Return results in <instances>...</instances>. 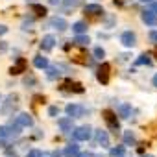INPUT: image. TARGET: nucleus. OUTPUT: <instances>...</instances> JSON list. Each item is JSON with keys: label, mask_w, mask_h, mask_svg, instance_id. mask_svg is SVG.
I'll return each instance as SVG.
<instances>
[{"label": "nucleus", "mask_w": 157, "mask_h": 157, "mask_svg": "<svg viewBox=\"0 0 157 157\" xmlns=\"http://www.w3.org/2000/svg\"><path fill=\"white\" fill-rule=\"evenodd\" d=\"M17 107H19V96L17 94H10L6 98V102H4V105H2V109H0V111H2L4 117H10Z\"/></svg>", "instance_id": "obj_1"}, {"label": "nucleus", "mask_w": 157, "mask_h": 157, "mask_svg": "<svg viewBox=\"0 0 157 157\" xmlns=\"http://www.w3.org/2000/svg\"><path fill=\"white\" fill-rule=\"evenodd\" d=\"M72 135H74L76 140H89L91 135H93V129H91L89 126H80V128H76V129H74Z\"/></svg>", "instance_id": "obj_2"}, {"label": "nucleus", "mask_w": 157, "mask_h": 157, "mask_svg": "<svg viewBox=\"0 0 157 157\" xmlns=\"http://www.w3.org/2000/svg\"><path fill=\"white\" fill-rule=\"evenodd\" d=\"M109 70H111L109 63H102V67H100L98 72H96V78H98V82H100L102 85H107V83H109Z\"/></svg>", "instance_id": "obj_3"}, {"label": "nucleus", "mask_w": 157, "mask_h": 157, "mask_svg": "<svg viewBox=\"0 0 157 157\" xmlns=\"http://www.w3.org/2000/svg\"><path fill=\"white\" fill-rule=\"evenodd\" d=\"M104 118H105V122H107V126H109V129L111 131H118L120 129V124H118V118H117V115L113 113V111H104Z\"/></svg>", "instance_id": "obj_4"}, {"label": "nucleus", "mask_w": 157, "mask_h": 157, "mask_svg": "<svg viewBox=\"0 0 157 157\" xmlns=\"http://www.w3.org/2000/svg\"><path fill=\"white\" fill-rule=\"evenodd\" d=\"M65 111H67V115H68L70 118H80V117H83V113H85V109H83L82 105H78V104H68Z\"/></svg>", "instance_id": "obj_5"}, {"label": "nucleus", "mask_w": 157, "mask_h": 157, "mask_svg": "<svg viewBox=\"0 0 157 157\" xmlns=\"http://www.w3.org/2000/svg\"><path fill=\"white\" fill-rule=\"evenodd\" d=\"M120 43H122L126 48H133V46H135V43H137L135 33H133V32H124V33L120 35Z\"/></svg>", "instance_id": "obj_6"}, {"label": "nucleus", "mask_w": 157, "mask_h": 157, "mask_svg": "<svg viewBox=\"0 0 157 157\" xmlns=\"http://www.w3.org/2000/svg\"><path fill=\"white\" fill-rule=\"evenodd\" d=\"M15 124L21 126V128H30V126H33V118H32L28 113H21V115L15 118Z\"/></svg>", "instance_id": "obj_7"}, {"label": "nucleus", "mask_w": 157, "mask_h": 157, "mask_svg": "<svg viewBox=\"0 0 157 157\" xmlns=\"http://www.w3.org/2000/svg\"><path fill=\"white\" fill-rule=\"evenodd\" d=\"M85 15H91V17L104 15V8H102L100 4H87V6H85Z\"/></svg>", "instance_id": "obj_8"}, {"label": "nucleus", "mask_w": 157, "mask_h": 157, "mask_svg": "<svg viewBox=\"0 0 157 157\" xmlns=\"http://www.w3.org/2000/svg\"><path fill=\"white\" fill-rule=\"evenodd\" d=\"M140 19L148 26H157V13H153V11H142Z\"/></svg>", "instance_id": "obj_9"}, {"label": "nucleus", "mask_w": 157, "mask_h": 157, "mask_svg": "<svg viewBox=\"0 0 157 157\" xmlns=\"http://www.w3.org/2000/svg\"><path fill=\"white\" fill-rule=\"evenodd\" d=\"M26 65H28V63H26V59H24V57H19V59H17V65H13V67L10 68V74H13V76H15V74L24 72V70H26Z\"/></svg>", "instance_id": "obj_10"}, {"label": "nucleus", "mask_w": 157, "mask_h": 157, "mask_svg": "<svg viewBox=\"0 0 157 157\" xmlns=\"http://www.w3.org/2000/svg\"><path fill=\"white\" fill-rule=\"evenodd\" d=\"M94 137H96V142H98L100 146H109V135H107V131L96 129V131H94Z\"/></svg>", "instance_id": "obj_11"}, {"label": "nucleus", "mask_w": 157, "mask_h": 157, "mask_svg": "<svg viewBox=\"0 0 157 157\" xmlns=\"http://www.w3.org/2000/svg\"><path fill=\"white\" fill-rule=\"evenodd\" d=\"M54 44H56V39H54V35H44V37H43V41H41V50H44V52H50V50L54 48Z\"/></svg>", "instance_id": "obj_12"}, {"label": "nucleus", "mask_w": 157, "mask_h": 157, "mask_svg": "<svg viewBox=\"0 0 157 157\" xmlns=\"http://www.w3.org/2000/svg\"><path fill=\"white\" fill-rule=\"evenodd\" d=\"M50 24L56 28V30H59V32H65L67 28H68V24H67V21L65 19H61V17H54L52 21H50Z\"/></svg>", "instance_id": "obj_13"}, {"label": "nucleus", "mask_w": 157, "mask_h": 157, "mask_svg": "<svg viewBox=\"0 0 157 157\" xmlns=\"http://www.w3.org/2000/svg\"><path fill=\"white\" fill-rule=\"evenodd\" d=\"M117 111H118V115H120L122 118H129V117H131V105H129V104H120V105L117 107Z\"/></svg>", "instance_id": "obj_14"}, {"label": "nucleus", "mask_w": 157, "mask_h": 157, "mask_svg": "<svg viewBox=\"0 0 157 157\" xmlns=\"http://www.w3.org/2000/svg\"><path fill=\"white\" fill-rule=\"evenodd\" d=\"M78 153H80V146H78V144H70V146H67L63 150V155L65 157H76Z\"/></svg>", "instance_id": "obj_15"}, {"label": "nucleus", "mask_w": 157, "mask_h": 157, "mask_svg": "<svg viewBox=\"0 0 157 157\" xmlns=\"http://www.w3.org/2000/svg\"><path fill=\"white\" fill-rule=\"evenodd\" d=\"M33 65H35L37 68H46V67H48V57L35 56V57H33Z\"/></svg>", "instance_id": "obj_16"}, {"label": "nucleus", "mask_w": 157, "mask_h": 157, "mask_svg": "<svg viewBox=\"0 0 157 157\" xmlns=\"http://www.w3.org/2000/svg\"><path fill=\"white\" fill-rule=\"evenodd\" d=\"M57 124H59V128H61L63 131H70V128H72V118H70V117H67V118H59Z\"/></svg>", "instance_id": "obj_17"}, {"label": "nucleus", "mask_w": 157, "mask_h": 157, "mask_svg": "<svg viewBox=\"0 0 157 157\" xmlns=\"http://www.w3.org/2000/svg\"><path fill=\"white\" fill-rule=\"evenodd\" d=\"M74 43H76L78 46H87V44L91 43V39H89L87 35H83V33H80V35H76V37H74Z\"/></svg>", "instance_id": "obj_18"}, {"label": "nucleus", "mask_w": 157, "mask_h": 157, "mask_svg": "<svg viewBox=\"0 0 157 157\" xmlns=\"http://www.w3.org/2000/svg\"><path fill=\"white\" fill-rule=\"evenodd\" d=\"M46 76H48V80H57V78L61 76V72H59V68L57 67H46Z\"/></svg>", "instance_id": "obj_19"}, {"label": "nucleus", "mask_w": 157, "mask_h": 157, "mask_svg": "<svg viewBox=\"0 0 157 157\" xmlns=\"http://www.w3.org/2000/svg\"><path fill=\"white\" fill-rule=\"evenodd\" d=\"M65 87H68V91H74V93H78V94H82V93H83V87H82L80 83H72L70 80L65 82Z\"/></svg>", "instance_id": "obj_20"}, {"label": "nucleus", "mask_w": 157, "mask_h": 157, "mask_svg": "<svg viewBox=\"0 0 157 157\" xmlns=\"http://www.w3.org/2000/svg\"><path fill=\"white\" fill-rule=\"evenodd\" d=\"M109 155H111V157H124V155H126V146H117V148H111Z\"/></svg>", "instance_id": "obj_21"}, {"label": "nucleus", "mask_w": 157, "mask_h": 157, "mask_svg": "<svg viewBox=\"0 0 157 157\" xmlns=\"http://www.w3.org/2000/svg\"><path fill=\"white\" fill-rule=\"evenodd\" d=\"M72 30H74L76 35H80V33H85V32H87V26H85L83 22H76V24L72 26Z\"/></svg>", "instance_id": "obj_22"}, {"label": "nucleus", "mask_w": 157, "mask_h": 157, "mask_svg": "<svg viewBox=\"0 0 157 157\" xmlns=\"http://www.w3.org/2000/svg\"><path fill=\"white\" fill-rule=\"evenodd\" d=\"M32 10H33L39 17H44V15H46V8L41 6V4H32Z\"/></svg>", "instance_id": "obj_23"}, {"label": "nucleus", "mask_w": 157, "mask_h": 157, "mask_svg": "<svg viewBox=\"0 0 157 157\" xmlns=\"http://www.w3.org/2000/svg\"><path fill=\"white\" fill-rule=\"evenodd\" d=\"M135 65H151V59H150L148 54H142V56H139V59L135 61Z\"/></svg>", "instance_id": "obj_24"}, {"label": "nucleus", "mask_w": 157, "mask_h": 157, "mask_svg": "<svg viewBox=\"0 0 157 157\" xmlns=\"http://www.w3.org/2000/svg\"><path fill=\"white\" fill-rule=\"evenodd\" d=\"M124 142H126V146L135 144V133H133V131H126V133H124Z\"/></svg>", "instance_id": "obj_25"}, {"label": "nucleus", "mask_w": 157, "mask_h": 157, "mask_svg": "<svg viewBox=\"0 0 157 157\" xmlns=\"http://www.w3.org/2000/svg\"><path fill=\"white\" fill-rule=\"evenodd\" d=\"M10 135H11V129L8 126H0V139H6Z\"/></svg>", "instance_id": "obj_26"}, {"label": "nucleus", "mask_w": 157, "mask_h": 157, "mask_svg": "<svg viewBox=\"0 0 157 157\" xmlns=\"http://www.w3.org/2000/svg\"><path fill=\"white\" fill-rule=\"evenodd\" d=\"M63 4H65L67 8H76L78 4H80V0H63Z\"/></svg>", "instance_id": "obj_27"}, {"label": "nucleus", "mask_w": 157, "mask_h": 157, "mask_svg": "<svg viewBox=\"0 0 157 157\" xmlns=\"http://www.w3.org/2000/svg\"><path fill=\"white\" fill-rule=\"evenodd\" d=\"M94 56H96V59H102L104 56H105V52H104V48H94Z\"/></svg>", "instance_id": "obj_28"}, {"label": "nucleus", "mask_w": 157, "mask_h": 157, "mask_svg": "<svg viewBox=\"0 0 157 157\" xmlns=\"http://www.w3.org/2000/svg\"><path fill=\"white\" fill-rule=\"evenodd\" d=\"M150 41H151L153 44H157V30H151V32H150Z\"/></svg>", "instance_id": "obj_29"}, {"label": "nucleus", "mask_w": 157, "mask_h": 157, "mask_svg": "<svg viewBox=\"0 0 157 157\" xmlns=\"http://www.w3.org/2000/svg\"><path fill=\"white\" fill-rule=\"evenodd\" d=\"M28 157H43V153H41L39 150H32V151L28 153Z\"/></svg>", "instance_id": "obj_30"}, {"label": "nucleus", "mask_w": 157, "mask_h": 157, "mask_svg": "<svg viewBox=\"0 0 157 157\" xmlns=\"http://www.w3.org/2000/svg\"><path fill=\"white\" fill-rule=\"evenodd\" d=\"M57 113H59V109H57V107H50V109H48V115H50V117H56Z\"/></svg>", "instance_id": "obj_31"}, {"label": "nucleus", "mask_w": 157, "mask_h": 157, "mask_svg": "<svg viewBox=\"0 0 157 157\" xmlns=\"http://www.w3.org/2000/svg\"><path fill=\"white\" fill-rule=\"evenodd\" d=\"M76 157H94V155H93L91 151H83V153H78Z\"/></svg>", "instance_id": "obj_32"}, {"label": "nucleus", "mask_w": 157, "mask_h": 157, "mask_svg": "<svg viewBox=\"0 0 157 157\" xmlns=\"http://www.w3.org/2000/svg\"><path fill=\"white\" fill-rule=\"evenodd\" d=\"M4 33H8V28H6V26H2V24H0V35H4Z\"/></svg>", "instance_id": "obj_33"}, {"label": "nucleus", "mask_w": 157, "mask_h": 157, "mask_svg": "<svg viewBox=\"0 0 157 157\" xmlns=\"http://www.w3.org/2000/svg\"><path fill=\"white\" fill-rule=\"evenodd\" d=\"M151 83H153V87H157V74L153 76V80H151Z\"/></svg>", "instance_id": "obj_34"}, {"label": "nucleus", "mask_w": 157, "mask_h": 157, "mask_svg": "<svg viewBox=\"0 0 157 157\" xmlns=\"http://www.w3.org/2000/svg\"><path fill=\"white\" fill-rule=\"evenodd\" d=\"M151 8H153V13H157V2H153V6H151Z\"/></svg>", "instance_id": "obj_35"}, {"label": "nucleus", "mask_w": 157, "mask_h": 157, "mask_svg": "<svg viewBox=\"0 0 157 157\" xmlns=\"http://www.w3.org/2000/svg\"><path fill=\"white\" fill-rule=\"evenodd\" d=\"M54 157H61V151H54Z\"/></svg>", "instance_id": "obj_36"}, {"label": "nucleus", "mask_w": 157, "mask_h": 157, "mask_svg": "<svg viewBox=\"0 0 157 157\" xmlns=\"http://www.w3.org/2000/svg\"><path fill=\"white\" fill-rule=\"evenodd\" d=\"M57 2H61V0H50V4H57Z\"/></svg>", "instance_id": "obj_37"}, {"label": "nucleus", "mask_w": 157, "mask_h": 157, "mask_svg": "<svg viewBox=\"0 0 157 157\" xmlns=\"http://www.w3.org/2000/svg\"><path fill=\"white\" fill-rule=\"evenodd\" d=\"M140 157H153V155H140Z\"/></svg>", "instance_id": "obj_38"}, {"label": "nucleus", "mask_w": 157, "mask_h": 157, "mask_svg": "<svg viewBox=\"0 0 157 157\" xmlns=\"http://www.w3.org/2000/svg\"><path fill=\"white\" fill-rule=\"evenodd\" d=\"M142 2H151V0H142Z\"/></svg>", "instance_id": "obj_39"}, {"label": "nucleus", "mask_w": 157, "mask_h": 157, "mask_svg": "<svg viewBox=\"0 0 157 157\" xmlns=\"http://www.w3.org/2000/svg\"><path fill=\"white\" fill-rule=\"evenodd\" d=\"M153 54H155V57H157V50H155V52H153Z\"/></svg>", "instance_id": "obj_40"}]
</instances>
